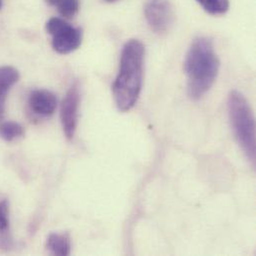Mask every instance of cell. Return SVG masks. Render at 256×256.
<instances>
[{
  "label": "cell",
  "mask_w": 256,
  "mask_h": 256,
  "mask_svg": "<svg viewBox=\"0 0 256 256\" xmlns=\"http://www.w3.org/2000/svg\"><path fill=\"white\" fill-rule=\"evenodd\" d=\"M46 30L52 36V47L59 54H69L77 50L82 43V31L59 17L50 18Z\"/></svg>",
  "instance_id": "277c9868"
},
{
  "label": "cell",
  "mask_w": 256,
  "mask_h": 256,
  "mask_svg": "<svg viewBox=\"0 0 256 256\" xmlns=\"http://www.w3.org/2000/svg\"><path fill=\"white\" fill-rule=\"evenodd\" d=\"M144 47L136 39L124 45L120 69L113 84L115 103L121 112H128L136 103L140 94L144 77Z\"/></svg>",
  "instance_id": "6da1fadb"
},
{
  "label": "cell",
  "mask_w": 256,
  "mask_h": 256,
  "mask_svg": "<svg viewBox=\"0 0 256 256\" xmlns=\"http://www.w3.org/2000/svg\"><path fill=\"white\" fill-rule=\"evenodd\" d=\"M50 6L55 7L58 12L65 18L74 17L80 7L79 0H45Z\"/></svg>",
  "instance_id": "30bf717a"
},
{
  "label": "cell",
  "mask_w": 256,
  "mask_h": 256,
  "mask_svg": "<svg viewBox=\"0 0 256 256\" xmlns=\"http://www.w3.org/2000/svg\"><path fill=\"white\" fill-rule=\"evenodd\" d=\"M1 7H2V0H0V9H1Z\"/></svg>",
  "instance_id": "9a60e30c"
},
{
  "label": "cell",
  "mask_w": 256,
  "mask_h": 256,
  "mask_svg": "<svg viewBox=\"0 0 256 256\" xmlns=\"http://www.w3.org/2000/svg\"><path fill=\"white\" fill-rule=\"evenodd\" d=\"M107 1H109V2H116V1H118V0H107Z\"/></svg>",
  "instance_id": "5bb4252c"
},
{
  "label": "cell",
  "mask_w": 256,
  "mask_h": 256,
  "mask_svg": "<svg viewBox=\"0 0 256 256\" xmlns=\"http://www.w3.org/2000/svg\"><path fill=\"white\" fill-rule=\"evenodd\" d=\"M228 113L236 140L250 162H256V123L246 98L238 91L228 96Z\"/></svg>",
  "instance_id": "3957f363"
},
{
  "label": "cell",
  "mask_w": 256,
  "mask_h": 256,
  "mask_svg": "<svg viewBox=\"0 0 256 256\" xmlns=\"http://www.w3.org/2000/svg\"><path fill=\"white\" fill-rule=\"evenodd\" d=\"M212 15H222L230 9V0H196Z\"/></svg>",
  "instance_id": "8fae6325"
},
{
  "label": "cell",
  "mask_w": 256,
  "mask_h": 256,
  "mask_svg": "<svg viewBox=\"0 0 256 256\" xmlns=\"http://www.w3.org/2000/svg\"><path fill=\"white\" fill-rule=\"evenodd\" d=\"M19 79L18 71L11 66L0 67V121L5 113V103L9 90Z\"/></svg>",
  "instance_id": "ba28073f"
},
{
  "label": "cell",
  "mask_w": 256,
  "mask_h": 256,
  "mask_svg": "<svg viewBox=\"0 0 256 256\" xmlns=\"http://www.w3.org/2000/svg\"><path fill=\"white\" fill-rule=\"evenodd\" d=\"M28 104L35 114L51 116L57 108V98L48 90H34L29 95Z\"/></svg>",
  "instance_id": "52a82bcc"
},
{
  "label": "cell",
  "mask_w": 256,
  "mask_h": 256,
  "mask_svg": "<svg viewBox=\"0 0 256 256\" xmlns=\"http://www.w3.org/2000/svg\"><path fill=\"white\" fill-rule=\"evenodd\" d=\"M220 66L212 41L204 37L194 39L184 61L188 94L192 100H200L210 90L216 80Z\"/></svg>",
  "instance_id": "7a4b0ae2"
},
{
  "label": "cell",
  "mask_w": 256,
  "mask_h": 256,
  "mask_svg": "<svg viewBox=\"0 0 256 256\" xmlns=\"http://www.w3.org/2000/svg\"><path fill=\"white\" fill-rule=\"evenodd\" d=\"M9 228V206L7 200L0 202V232H6Z\"/></svg>",
  "instance_id": "4fadbf2b"
},
{
  "label": "cell",
  "mask_w": 256,
  "mask_h": 256,
  "mask_svg": "<svg viewBox=\"0 0 256 256\" xmlns=\"http://www.w3.org/2000/svg\"><path fill=\"white\" fill-rule=\"evenodd\" d=\"M47 250L54 256H69L71 240L67 234H51L46 242Z\"/></svg>",
  "instance_id": "9c48e42d"
},
{
  "label": "cell",
  "mask_w": 256,
  "mask_h": 256,
  "mask_svg": "<svg viewBox=\"0 0 256 256\" xmlns=\"http://www.w3.org/2000/svg\"><path fill=\"white\" fill-rule=\"evenodd\" d=\"M144 16L150 29L156 34L166 33L174 23V8L170 0H146Z\"/></svg>",
  "instance_id": "5b68a950"
},
{
  "label": "cell",
  "mask_w": 256,
  "mask_h": 256,
  "mask_svg": "<svg viewBox=\"0 0 256 256\" xmlns=\"http://www.w3.org/2000/svg\"><path fill=\"white\" fill-rule=\"evenodd\" d=\"M80 90L78 83H74L68 90L61 105V124L63 132L68 140L73 138L77 125L80 105Z\"/></svg>",
  "instance_id": "8992f818"
},
{
  "label": "cell",
  "mask_w": 256,
  "mask_h": 256,
  "mask_svg": "<svg viewBox=\"0 0 256 256\" xmlns=\"http://www.w3.org/2000/svg\"><path fill=\"white\" fill-rule=\"evenodd\" d=\"M24 134L23 127L16 122H4L0 124V136L6 142H12Z\"/></svg>",
  "instance_id": "7c38bea8"
}]
</instances>
